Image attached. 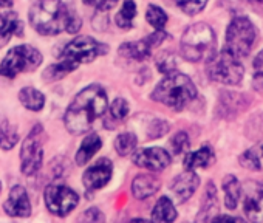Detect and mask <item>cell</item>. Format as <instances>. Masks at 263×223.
<instances>
[{
	"instance_id": "cell-18",
	"label": "cell",
	"mask_w": 263,
	"mask_h": 223,
	"mask_svg": "<svg viewBox=\"0 0 263 223\" xmlns=\"http://www.w3.org/2000/svg\"><path fill=\"white\" fill-rule=\"evenodd\" d=\"M24 24L19 21L16 13H7L2 19H0V48L5 47L13 34H22Z\"/></svg>"
},
{
	"instance_id": "cell-29",
	"label": "cell",
	"mask_w": 263,
	"mask_h": 223,
	"mask_svg": "<svg viewBox=\"0 0 263 223\" xmlns=\"http://www.w3.org/2000/svg\"><path fill=\"white\" fill-rule=\"evenodd\" d=\"M146 19L147 22L155 28V30H163L164 25L167 24V14L164 10H161L157 5H149L146 11Z\"/></svg>"
},
{
	"instance_id": "cell-21",
	"label": "cell",
	"mask_w": 263,
	"mask_h": 223,
	"mask_svg": "<svg viewBox=\"0 0 263 223\" xmlns=\"http://www.w3.org/2000/svg\"><path fill=\"white\" fill-rule=\"evenodd\" d=\"M211 163H214V152L211 147L204 146L197 152H187L184 158V168L187 171H195L200 168H206Z\"/></svg>"
},
{
	"instance_id": "cell-33",
	"label": "cell",
	"mask_w": 263,
	"mask_h": 223,
	"mask_svg": "<svg viewBox=\"0 0 263 223\" xmlns=\"http://www.w3.org/2000/svg\"><path fill=\"white\" fill-rule=\"evenodd\" d=\"M240 164L249 171H260V161L258 157L254 154V151H246L245 154L240 155Z\"/></svg>"
},
{
	"instance_id": "cell-22",
	"label": "cell",
	"mask_w": 263,
	"mask_h": 223,
	"mask_svg": "<svg viewBox=\"0 0 263 223\" xmlns=\"http://www.w3.org/2000/svg\"><path fill=\"white\" fill-rule=\"evenodd\" d=\"M223 191H224V205L228 209H235L241 195V186L234 175H226L223 178Z\"/></svg>"
},
{
	"instance_id": "cell-35",
	"label": "cell",
	"mask_w": 263,
	"mask_h": 223,
	"mask_svg": "<svg viewBox=\"0 0 263 223\" xmlns=\"http://www.w3.org/2000/svg\"><path fill=\"white\" fill-rule=\"evenodd\" d=\"M169 126L164 121H154L149 127V138H160L164 134H167Z\"/></svg>"
},
{
	"instance_id": "cell-11",
	"label": "cell",
	"mask_w": 263,
	"mask_h": 223,
	"mask_svg": "<svg viewBox=\"0 0 263 223\" xmlns=\"http://www.w3.org/2000/svg\"><path fill=\"white\" fill-rule=\"evenodd\" d=\"M132 161L138 168L157 172L166 169L171 164V155L167 154V151L161 147H143L134 152Z\"/></svg>"
},
{
	"instance_id": "cell-30",
	"label": "cell",
	"mask_w": 263,
	"mask_h": 223,
	"mask_svg": "<svg viewBox=\"0 0 263 223\" xmlns=\"http://www.w3.org/2000/svg\"><path fill=\"white\" fill-rule=\"evenodd\" d=\"M206 4L208 0H178V8L189 16H195L204 10Z\"/></svg>"
},
{
	"instance_id": "cell-28",
	"label": "cell",
	"mask_w": 263,
	"mask_h": 223,
	"mask_svg": "<svg viewBox=\"0 0 263 223\" xmlns=\"http://www.w3.org/2000/svg\"><path fill=\"white\" fill-rule=\"evenodd\" d=\"M17 140H19V135L16 129L7 120L0 121V147L4 151H10L17 143Z\"/></svg>"
},
{
	"instance_id": "cell-42",
	"label": "cell",
	"mask_w": 263,
	"mask_h": 223,
	"mask_svg": "<svg viewBox=\"0 0 263 223\" xmlns=\"http://www.w3.org/2000/svg\"><path fill=\"white\" fill-rule=\"evenodd\" d=\"M0 192H2V186H0Z\"/></svg>"
},
{
	"instance_id": "cell-9",
	"label": "cell",
	"mask_w": 263,
	"mask_h": 223,
	"mask_svg": "<svg viewBox=\"0 0 263 223\" xmlns=\"http://www.w3.org/2000/svg\"><path fill=\"white\" fill-rule=\"evenodd\" d=\"M44 129L41 124L34 126L28 137L24 140L22 149H21V168L25 175L36 174L44 161Z\"/></svg>"
},
{
	"instance_id": "cell-6",
	"label": "cell",
	"mask_w": 263,
	"mask_h": 223,
	"mask_svg": "<svg viewBox=\"0 0 263 223\" xmlns=\"http://www.w3.org/2000/svg\"><path fill=\"white\" fill-rule=\"evenodd\" d=\"M206 71L209 79L228 84V85H237L243 79V65L238 62V58L229 53L228 50H223L221 53H215L206 65Z\"/></svg>"
},
{
	"instance_id": "cell-43",
	"label": "cell",
	"mask_w": 263,
	"mask_h": 223,
	"mask_svg": "<svg viewBox=\"0 0 263 223\" xmlns=\"http://www.w3.org/2000/svg\"><path fill=\"white\" fill-rule=\"evenodd\" d=\"M261 152H263V149H261Z\"/></svg>"
},
{
	"instance_id": "cell-25",
	"label": "cell",
	"mask_w": 263,
	"mask_h": 223,
	"mask_svg": "<svg viewBox=\"0 0 263 223\" xmlns=\"http://www.w3.org/2000/svg\"><path fill=\"white\" fill-rule=\"evenodd\" d=\"M177 218V211L171 198L163 197L157 201L154 212H152V220L155 221H174Z\"/></svg>"
},
{
	"instance_id": "cell-27",
	"label": "cell",
	"mask_w": 263,
	"mask_h": 223,
	"mask_svg": "<svg viewBox=\"0 0 263 223\" xmlns=\"http://www.w3.org/2000/svg\"><path fill=\"white\" fill-rule=\"evenodd\" d=\"M137 144H138V138L135 134H132V132L121 134L115 140V149H116L118 155H121V157H125L132 152H135Z\"/></svg>"
},
{
	"instance_id": "cell-12",
	"label": "cell",
	"mask_w": 263,
	"mask_h": 223,
	"mask_svg": "<svg viewBox=\"0 0 263 223\" xmlns=\"http://www.w3.org/2000/svg\"><path fill=\"white\" fill-rule=\"evenodd\" d=\"M243 211L252 221H263V184L248 181L243 188Z\"/></svg>"
},
{
	"instance_id": "cell-24",
	"label": "cell",
	"mask_w": 263,
	"mask_h": 223,
	"mask_svg": "<svg viewBox=\"0 0 263 223\" xmlns=\"http://www.w3.org/2000/svg\"><path fill=\"white\" fill-rule=\"evenodd\" d=\"M19 99L28 110L33 112H39L45 105V96L33 87H25L24 90H21Z\"/></svg>"
},
{
	"instance_id": "cell-26",
	"label": "cell",
	"mask_w": 263,
	"mask_h": 223,
	"mask_svg": "<svg viewBox=\"0 0 263 223\" xmlns=\"http://www.w3.org/2000/svg\"><path fill=\"white\" fill-rule=\"evenodd\" d=\"M137 16V7L134 0H124V5L116 16V25L122 30H128L134 25V19Z\"/></svg>"
},
{
	"instance_id": "cell-17",
	"label": "cell",
	"mask_w": 263,
	"mask_h": 223,
	"mask_svg": "<svg viewBox=\"0 0 263 223\" xmlns=\"http://www.w3.org/2000/svg\"><path fill=\"white\" fill-rule=\"evenodd\" d=\"M160 189V181L147 174V175H138L134 183H132V194L135 195V198L138 200H144L147 197H152L154 194H157Z\"/></svg>"
},
{
	"instance_id": "cell-40",
	"label": "cell",
	"mask_w": 263,
	"mask_h": 223,
	"mask_svg": "<svg viewBox=\"0 0 263 223\" xmlns=\"http://www.w3.org/2000/svg\"><path fill=\"white\" fill-rule=\"evenodd\" d=\"M13 5V0H0V8H10Z\"/></svg>"
},
{
	"instance_id": "cell-3",
	"label": "cell",
	"mask_w": 263,
	"mask_h": 223,
	"mask_svg": "<svg viewBox=\"0 0 263 223\" xmlns=\"http://www.w3.org/2000/svg\"><path fill=\"white\" fill-rule=\"evenodd\" d=\"M197 96V88L192 79L183 73H169L154 90L152 99L175 110L184 108Z\"/></svg>"
},
{
	"instance_id": "cell-19",
	"label": "cell",
	"mask_w": 263,
	"mask_h": 223,
	"mask_svg": "<svg viewBox=\"0 0 263 223\" xmlns=\"http://www.w3.org/2000/svg\"><path fill=\"white\" fill-rule=\"evenodd\" d=\"M151 44L144 39L140 42H127L119 47V54L127 58V59H134V61H144L151 56Z\"/></svg>"
},
{
	"instance_id": "cell-23",
	"label": "cell",
	"mask_w": 263,
	"mask_h": 223,
	"mask_svg": "<svg viewBox=\"0 0 263 223\" xmlns=\"http://www.w3.org/2000/svg\"><path fill=\"white\" fill-rule=\"evenodd\" d=\"M218 209V201H217V191L212 181L208 183L206 188V194H204V201H203V208H201V214H198L197 220H212L214 218V212H217Z\"/></svg>"
},
{
	"instance_id": "cell-2",
	"label": "cell",
	"mask_w": 263,
	"mask_h": 223,
	"mask_svg": "<svg viewBox=\"0 0 263 223\" xmlns=\"http://www.w3.org/2000/svg\"><path fill=\"white\" fill-rule=\"evenodd\" d=\"M30 22L44 36L59 34L64 30L76 33L81 28L79 16L70 11L62 0H37L30 10Z\"/></svg>"
},
{
	"instance_id": "cell-10",
	"label": "cell",
	"mask_w": 263,
	"mask_h": 223,
	"mask_svg": "<svg viewBox=\"0 0 263 223\" xmlns=\"http://www.w3.org/2000/svg\"><path fill=\"white\" fill-rule=\"evenodd\" d=\"M78 194L65 184L53 183L45 189V203L50 212L64 217L78 206Z\"/></svg>"
},
{
	"instance_id": "cell-38",
	"label": "cell",
	"mask_w": 263,
	"mask_h": 223,
	"mask_svg": "<svg viewBox=\"0 0 263 223\" xmlns=\"http://www.w3.org/2000/svg\"><path fill=\"white\" fill-rule=\"evenodd\" d=\"M82 218L84 220H96V221H101V220H104V215L98 211V209H88V211H85V214L82 215Z\"/></svg>"
},
{
	"instance_id": "cell-5",
	"label": "cell",
	"mask_w": 263,
	"mask_h": 223,
	"mask_svg": "<svg viewBox=\"0 0 263 223\" xmlns=\"http://www.w3.org/2000/svg\"><path fill=\"white\" fill-rule=\"evenodd\" d=\"M108 50L107 45L98 42L93 38L88 36H81L73 39L64 50L61 62L65 64L71 71L78 68L79 64H87L95 61L98 56L105 54Z\"/></svg>"
},
{
	"instance_id": "cell-39",
	"label": "cell",
	"mask_w": 263,
	"mask_h": 223,
	"mask_svg": "<svg viewBox=\"0 0 263 223\" xmlns=\"http://www.w3.org/2000/svg\"><path fill=\"white\" fill-rule=\"evenodd\" d=\"M212 220H232V221H241V218H238V217H229V215H218V217H214Z\"/></svg>"
},
{
	"instance_id": "cell-4",
	"label": "cell",
	"mask_w": 263,
	"mask_h": 223,
	"mask_svg": "<svg viewBox=\"0 0 263 223\" xmlns=\"http://www.w3.org/2000/svg\"><path fill=\"white\" fill-rule=\"evenodd\" d=\"M181 54L189 62L209 61L217 50V39L212 28L206 24L189 27L181 38Z\"/></svg>"
},
{
	"instance_id": "cell-14",
	"label": "cell",
	"mask_w": 263,
	"mask_h": 223,
	"mask_svg": "<svg viewBox=\"0 0 263 223\" xmlns=\"http://www.w3.org/2000/svg\"><path fill=\"white\" fill-rule=\"evenodd\" d=\"M200 186V178L194 171H187L181 175H178L172 184H171V192L175 197L177 203H184L186 200H189L194 192L198 189Z\"/></svg>"
},
{
	"instance_id": "cell-36",
	"label": "cell",
	"mask_w": 263,
	"mask_h": 223,
	"mask_svg": "<svg viewBox=\"0 0 263 223\" xmlns=\"http://www.w3.org/2000/svg\"><path fill=\"white\" fill-rule=\"evenodd\" d=\"M158 68H160V71H163L166 75L172 73L175 70V59L172 56H166V58L160 59L158 61Z\"/></svg>"
},
{
	"instance_id": "cell-13",
	"label": "cell",
	"mask_w": 263,
	"mask_h": 223,
	"mask_svg": "<svg viewBox=\"0 0 263 223\" xmlns=\"http://www.w3.org/2000/svg\"><path fill=\"white\" fill-rule=\"evenodd\" d=\"M111 172H113L111 161L108 158H101L84 172V177H82L84 186L90 191L101 189L110 181Z\"/></svg>"
},
{
	"instance_id": "cell-15",
	"label": "cell",
	"mask_w": 263,
	"mask_h": 223,
	"mask_svg": "<svg viewBox=\"0 0 263 223\" xmlns=\"http://www.w3.org/2000/svg\"><path fill=\"white\" fill-rule=\"evenodd\" d=\"M4 209L11 217H28L31 214V205L24 186H14L11 189Z\"/></svg>"
},
{
	"instance_id": "cell-37",
	"label": "cell",
	"mask_w": 263,
	"mask_h": 223,
	"mask_svg": "<svg viewBox=\"0 0 263 223\" xmlns=\"http://www.w3.org/2000/svg\"><path fill=\"white\" fill-rule=\"evenodd\" d=\"M166 38H167V34H166V33H163L161 30H157L154 34L147 36V38H146V41L151 44V47H157V45H160Z\"/></svg>"
},
{
	"instance_id": "cell-16",
	"label": "cell",
	"mask_w": 263,
	"mask_h": 223,
	"mask_svg": "<svg viewBox=\"0 0 263 223\" xmlns=\"http://www.w3.org/2000/svg\"><path fill=\"white\" fill-rule=\"evenodd\" d=\"M128 115V104L122 98H116L108 110H105V118H104V126L105 129H116L124 123V120Z\"/></svg>"
},
{
	"instance_id": "cell-41",
	"label": "cell",
	"mask_w": 263,
	"mask_h": 223,
	"mask_svg": "<svg viewBox=\"0 0 263 223\" xmlns=\"http://www.w3.org/2000/svg\"><path fill=\"white\" fill-rule=\"evenodd\" d=\"M254 2H257V4H261V5H263V0H254Z\"/></svg>"
},
{
	"instance_id": "cell-1",
	"label": "cell",
	"mask_w": 263,
	"mask_h": 223,
	"mask_svg": "<svg viewBox=\"0 0 263 223\" xmlns=\"http://www.w3.org/2000/svg\"><path fill=\"white\" fill-rule=\"evenodd\" d=\"M107 110V95L101 85H88L76 95L65 114V127L78 135L87 132Z\"/></svg>"
},
{
	"instance_id": "cell-20",
	"label": "cell",
	"mask_w": 263,
	"mask_h": 223,
	"mask_svg": "<svg viewBox=\"0 0 263 223\" xmlns=\"http://www.w3.org/2000/svg\"><path fill=\"white\" fill-rule=\"evenodd\" d=\"M101 146H102V141L96 134H90L88 137H85L78 154H76V163L79 166L87 164L91 160V157L101 149Z\"/></svg>"
},
{
	"instance_id": "cell-32",
	"label": "cell",
	"mask_w": 263,
	"mask_h": 223,
	"mask_svg": "<svg viewBox=\"0 0 263 223\" xmlns=\"http://www.w3.org/2000/svg\"><path fill=\"white\" fill-rule=\"evenodd\" d=\"M255 90L263 91V51L257 54L254 59V81H252Z\"/></svg>"
},
{
	"instance_id": "cell-8",
	"label": "cell",
	"mask_w": 263,
	"mask_h": 223,
	"mask_svg": "<svg viewBox=\"0 0 263 223\" xmlns=\"http://www.w3.org/2000/svg\"><path fill=\"white\" fill-rule=\"evenodd\" d=\"M255 42V28L246 17L234 19L226 31V50L237 58L249 54Z\"/></svg>"
},
{
	"instance_id": "cell-31",
	"label": "cell",
	"mask_w": 263,
	"mask_h": 223,
	"mask_svg": "<svg viewBox=\"0 0 263 223\" xmlns=\"http://www.w3.org/2000/svg\"><path fill=\"white\" fill-rule=\"evenodd\" d=\"M171 146H172V151H174V154H175V155H180V154L189 152L191 141H189L187 134H184V132L177 134V135L171 140Z\"/></svg>"
},
{
	"instance_id": "cell-34",
	"label": "cell",
	"mask_w": 263,
	"mask_h": 223,
	"mask_svg": "<svg viewBox=\"0 0 263 223\" xmlns=\"http://www.w3.org/2000/svg\"><path fill=\"white\" fill-rule=\"evenodd\" d=\"M118 2H119V0H84L85 5L95 7L98 11H108L113 7H116Z\"/></svg>"
},
{
	"instance_id": "cell-7",
	"label": "cell",
	"mask_w": 263,
	"mask_h": 223,
	"mask_svg": "<svg viewBox=\"0 0 263 223\" xmlns=\"http://www.w3.org/2000/svg\"><path fill=\"white\" fill-rule=\"evenodd\" d=\"M42 62V54L30 47V45H21L14 47L8 51L5 59L0 64V75L5 78H14L19 73L24 71H33L36 70Z\"/></svg>"
}]
</instances>
